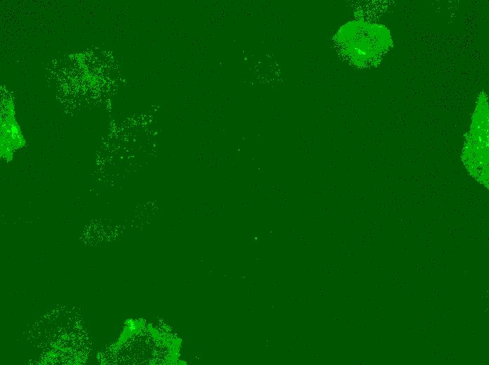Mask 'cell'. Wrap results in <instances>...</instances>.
Here are the masks:
<instances>
[{
    "instance_id": "6da1fadb",
    "label": "cell",
    "mask_w": 489,
    "mask_h": 365,
    "mask_svg": "<svg viewBox=\"0 0 489 365\" xmlns=\"http://www.w3.org/2000/svg\"><path fill=\"white\" fill-rule=\"evenodd\" d=\"M341 48L356 65H372L393 45L391 33L382 25L353 21L339 30L337 36Z\"/></svg>"
},
{
    "instance_id": "7a4b0ae2",
    "label": "cell",
    "mask_w": 489,
    "mask_h": 365,
    "mask_svg": "<svg viewBox=\"0 0 489 365\" xmlns=\"http://www.w3.org/2000/svg\"><path fill=\"white\" fill-rule=\"evenodd\" d=\"M462 161L471 175L488 188V105L484 92L478 98Z\"/></svg>"
}]
</instances>
